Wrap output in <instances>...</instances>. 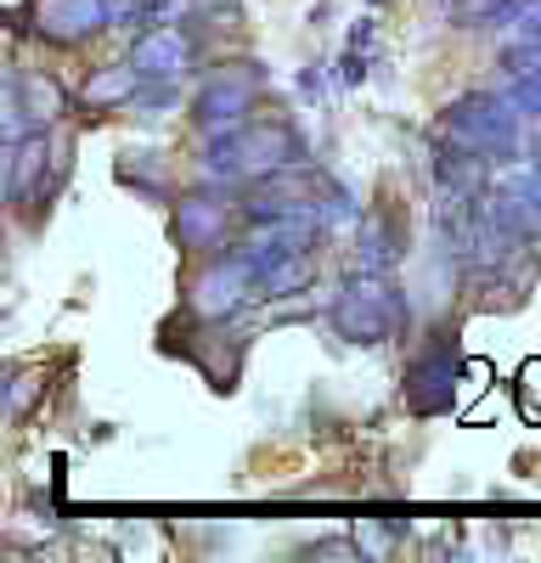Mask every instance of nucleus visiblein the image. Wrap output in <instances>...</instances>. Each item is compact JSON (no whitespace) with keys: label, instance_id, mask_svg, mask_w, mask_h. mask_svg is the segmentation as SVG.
Returning <instances> with one entry per match:
<instances>
[{"label":"nucleus","instance_id":"1","mask_svg":"<svg viewBox=\"0 0 541 563\" xmlns=\"http://www.w3.org/2000/svg\"><path fill=\"white\" fill-rule=\"evenodd\" d=\"M333 327L350 344H389L406 333V294L389 271H350L333 299Z\"/></svg>","mask_w":541,"mask_h":563},{"label":"nucleus","instance_id":"2","mask_svg":"<svg viewBox=\"0 0 541 563\" xmlns=\"http://www.w3.org/2000/svg\"><path fill=\"white\" fill-rule=\"evenodd\" d=\"M440 135H451V141H463V147H474V153H485V158H519V141H525V113H519V102L508 97H496V90H474V97H457L445 108V119H440Z\"/></svg>","mask_w":541,"mask_h":563},{"label":"nucleus","instance_id":"3","mask_svg":"<svg viewBox=\"0 0 541 563\" xmlns=\"http://www.w3.org/2000/svg\"><path fill=\"white\" fill-rule=\"evenodd\" d=\"M68 180V147L52 141L45 130H29L23 141H7V198L45 209Z\"/></svg>","mask_w":541,"mask_h":563},{"label":"nucleus","instance_id":"4","mask_svg":"<svg viewBox=\"0 0 541 563\" xmlns=\"http://www.w3.org/2000/svg\"><path fill=\"white\" fill-rule=\"evenodd\" d=\"M260 85H265V68L254 63H225L214 68V79L198 90V102H192V119L203 135H238L254 113V97H260Z\"/></svg>","mask_w":541,"mask_h":563},{"label":"nucleus","instance_id":"5","mask_svg":"<svg viewBox=\"0 0 541 563\" xmlns=\"http://www.w3.org/2000/svg\"><path fill=\"white\" fill-rule=\"evenodd\" d=\"M260 288H254V271L238 260V254H220L203 276H192V294H187V305H192V316L198 321H232L249 299H254Z\"/></svg>","mask_w":541,"mask_h":563},{"label":"nucleus","instance_id":"6","mask_svg":"<svg viewBox=\"0 0 541 563\" xmlns=\"http://www.w3.org/2000/svg\"><path fill=\"white\" fill-rule=\"evenodd\" d=\"M232 141H238V153H243L249 180H265V175H283V169H299V164H305L299 130H288V124H277V119H265V124L249 119Z\"/></svg>","mask_w":541,"mask_h":563},{"label":"nucleus","instance_id":"7","mask_svg":"<svg viewBox=\"0 0 541 563\" xmlns=\"http://www.w3.org/2000/svg\"><path fill=\"white\" fill-rule=\"evenodd\" d=\"M463 378H468L463 355L457 350H434V355H423L412 372H406V406H412L418 417H440L451 400H457Z\"/></svg>","mask_w":541,"mask_h":563},{"label":"nucleus","instance_id":"8","mask_svg":"<svg viewBox=\"0 0 541 563\" xmlns=\"http://www.w3.org/2000/svg\"><path fill=\"white\" fill-rule=\"evenodd\" d=\"M102 29H113L108 0H34V34L52 45H85Z\"/></svg>","mask_w":541,"mask_h":563},{"label":"nucleus","instance_id":"9","mask_svg":"<svg viewBox=\"0 0 541 563\" xmlns=\"http://www.w3.org/2000/svg\"><path fill=\"white\" fill-rule=\"evenodd\" d=\"M225 225H232V203H220V192H192L175 203V243L187 254H209L225 249Z\"/></svg>","mask_w":541,"mask_h":563},{"label":"nucleus","instance_id":"10","mask_svg":"<svg viewBox=\"0 0 541 563\" xmlns=\"http://www.w3.org/2000/svg\"><path fill=\"white\" fill-rule=\"evenodd\" d=\"M192 34L180 29V23H153L142 40H135V52H130V63L142 68L147 79H180L192 68Z\"/></svg>","mask_w":541,"mask_h":563},{"label":"nucleus","instance_id":"11","mask_svg":"<svg viewBox=\"0 0 541 563\" xmlns=\"http://www.w3.org/2000/svg\"><path fill=\"white\" fill-rule=\"evenodd\" d=\"M7 97H12V102H18L23 113H29V124H34V130L57 124V119L68 113V90H63V85H57L52 74H34V68H29V74H12V79H7Z\"/></svg>","mask_w":541,"mask_h":563},{"label":"nucleus","instance_id":"12","mask_svg":"<svg viewBox=\"0 0 541 563\" xmlns=\"http://www.w3.org/2000/svg\"><path fill=\"white\" fill-rule=\"evenodd\" d=\"M147 85V74L135 63H113V68H97L85 85H79V108L85 113H102V108H130L135 90Z\"/></svg>","mask_w":541,"mask_h":563},{"label":"nucleus","instance_id":"13","mask_svg":"<svg viewBox=\"0 0 541 563\" xmlns=\"http://www.w3.org/2000/svg\"><path fill=\"white\" fill-rule=\"evenodd\" d=\"M395 260H400V231H395L389 220H361L350 271H389Z\"/></svg>","mask_w":541,"mask_h":563},{"label":"nucleus","instance_id":"14","mask_svg":"<svg viewBox=\"0 0 541 563\" xmlns=\"http://www.w3.org/2000/svg\"><path fill=\"white\" fill-rule=\"evenodd\" d=\"M310 276H316V265H310V254H283V260H270L265 271H260V299H299L305 288H310Z\"/></svg>","mask_w":541,"mask_h":563},{"label":"nucleus","instance_id":"15","mask_svg":"<svg viewBox=\"0 0 541 563\" xmlns=\"http://www.w3.org/2000/svg\"><path fill=\"white\" fill-rule=\"evenodd\" d=\"M373 45H378V23L361 18V23L350 29V40H344V52H339V85H361V79H367Z\"/></svg>","mask_w":541,"mask_h":563},{"label":"nucleus","instance_id":"16","mask_svg":"<svg viewBox=\"0 0 541 563\" xmlns=\"http://www.w3.org/2000/svg\"><path fill=\"white\" fill-rule=\"evenodd\" d=\"M113 175H119L124 186H135V192H142V198H164V192H169V180H164V164H158L153 153H124Z\"/></svg>","mask_w":541,"mask_h":563},{"label":"nucleus","instance_id":"17","mask_svg":"<svg viewBox=\"0 0 541 563\" xmlns=\"http://www.w3.org/2000/svg\"><path fill=\"white\" fill-rule=\"evenodd\" d=\"M514 411L525 422H541V355H530L514 378Z\"/></svg>","mask_w":541,"mask_h":563},{"label":"nucleus","instance_id":"18","mask_svg":"<svg viewBox=\"0 0 541 563\" xmlns=\"http://www.w3.org/2000/svg\"><path fill=\"white\" fill-rule=\"evenodd\" d=\"M29 400H40V378H23V372H12V384H7V411L23 417Z\"/></svg>","mask_w":541,"mask_h":563},{"label":"nucleus","instance_id":"19","mask_svg":"<svg viewBox=\"0 0 541 563\" xmlns=\"http://www.w3.org/2000/svg\"><path fill=\"white\" fill-rule=\"evenodd\" d=\"M310 558H355V541H316Z\"/></svg>","mask_w":541,"mask_h":563}]
</instances>
